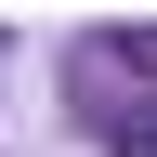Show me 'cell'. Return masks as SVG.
I'll return each mask as SVG.
<instances>
[{
  "label": "cell",
  "instance_id": "1",
  "mask_svg": "<svg viewBox=\"0 0 157 157\" xmlns=\"http://www.w3.org/2000/svg\"><path fill=\"white\" fill-rule=\"evenodd\" d=\"M105 144H118V157H157V105H131V118L105 131Z\"/></svg>",
  "mask_w": 157,
  "mask_h": 157
}]
</instances>
